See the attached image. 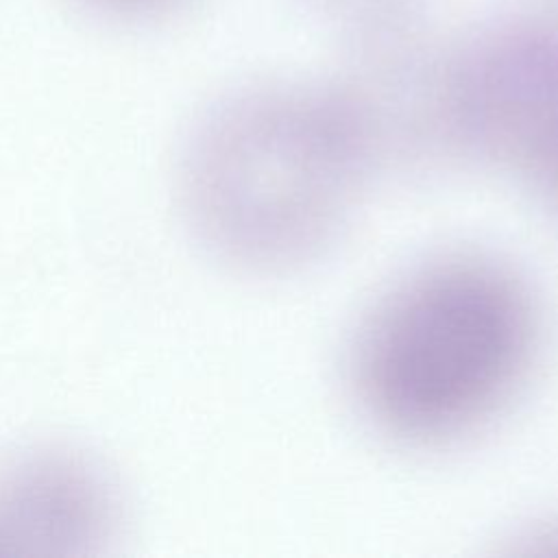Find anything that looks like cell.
<instances>
[{"label":"cell","instance_id":"1","mask_svg":"<svg viewBox=\"0 0 558 558\" xmlns=\"http://www.w3.org/2000/svg\"><path fill=\"white\" fill-rule=\"evenodd\" d=\"M373 172L333 81L257 83L196 122L179 163V201L216 259L246 272H288L336 242Z\"/></svg>","mask_w":558,"mask_h":558},{"label":"cell","instance_id":"2","mask_svg":"<svg viewBox=\"0 0 558 558\" xmlns=\"http://www.w3.org/2000/svg\"><path fill=\"white\" fill-rule=\"evenodd\" d=\"M536 336L530 292L508 268L477 257L429 264L364 323L353 351L357 399L395 438H460L510 401Z\"/></svg>","mask_w":558,"mask_h":558},{"label":"cell","instance_id":"3","mask_svg":"<svg viewBox=\"0 0 558 558\" xmlns=\"http://www.w3.org/2000/svg\"><path fill=\"white\" fill-rule=\"evenodd\" d=\"M447 111L458 157L536 185L558 159V17L501 15L447 50Z\"/></svg>","mask_w":558,"mask_h":558},{"label":"cell","instance_id":"4","mask_svg":"<svg viewBox=\"0 0 558 558\" xmlns=\"http://www.w3.org/2000/svg\"><path fill=\"white\" fill-rule=\"evenodd\" d=\"M118 480L85 451L48 445L0 464V556H92L122 534Z\"/></svg>","mask_w":558,"mask_h":558},{"label":"cell","instance_id":"5","mask_svg":"<svg viewBox=\"0 0 558 558\" xmlns=\"http://www.w3.org/2000/svg\"><path fill=\"white\" fill-rule=\"evenodd\" d=\"M312 9L327 17H336L342 26L355 28L386 17L414 13V0H305Z\"/></svg>","mask_w":558,"mask_h":558},{"label":"cell","instance_id":"6","mask_svg":"<svg viewBox=\"0 0 558 558\" xmlns=\"http://www.w3.org/2000/svg\"><path fill=\"white\" fill-rule=\"evenodd\" d=\"M92 13L113 22H150L159 20L190 0H76Z\"/></svg>","mask_w":558,"mask_h":558},{"label":"cell","instance_id":"7","mask_svg":"<svg viewBox=\"0 0 558 558\" xmlns=\"http://www.w3.org/2000/svg\"><path fill=\"white\" fill-rule=\"evenodd\" d=\"M536 190L543 194V198L547 201V205L551 207V211L558 218V163L541 179Z\"/></svg>","mask_w":558,"mask_h":558}]
</instances>
